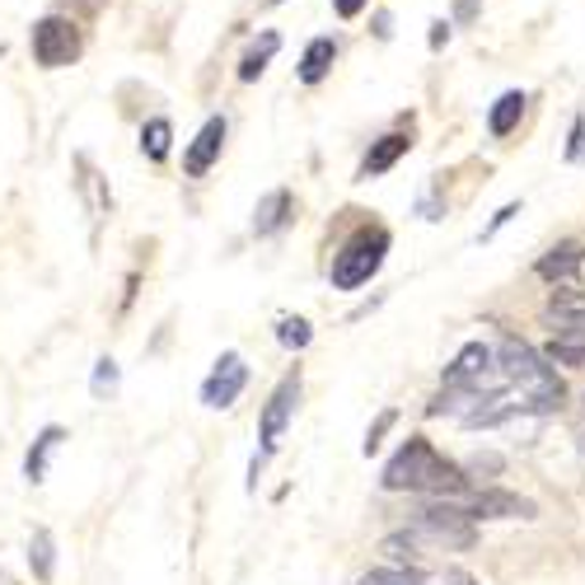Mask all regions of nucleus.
Instances as JSON below:
<instances>
[{
  "label": "nucleus",
  "mask_w": 585,
  "mask_h": 585,
  "mask_svg": "<svg viewBox=\"0 0 585 585\" xmlns=\"http://www.w3.org/2000/svg\"><path fill=\"white\" fill-rule=\"evenodd\" d=\"M384 492H413V496H469L473 477L464 464L446 459L427 436H407L398 454L384 464Z\"/></svg>",
  "instance_id": "1"
},
{
  "label": "nucleus",
  "mask_w": 585,
  "mask_h": 585,
  "mask_svg": "<svg viewBox=\"0 0 585 585\" xmlns=\"http://www.w3.org/2000/svg\"><path fill=\"white\" fill-rule=\"evenodd\" d=\"M496 361H502V370H506V380L520 389V398H525V407L535 417H548V413H558V407L566 403V389H562V380H558V370H553V361L543 357V351H535L529 342H520V338H506L496 342Z\"/></svg>",
  "instance_id": "2"
},
{
  "label": "nucleus",
  "mask_w": 585,
  "mask_h": 585,
  "mask_svg": "<svg viewBox=\"0 0 585 585\" xmlns=\"http://www.w3.org/2000/svg\"><path fill=\"white\" fill-rule=\"evenodd\" d=\"M413 535L427 548H446V553H469L477 543V520L469 516L454 496H431L413 516Z\"/></svg>",
  "instance_id": "3"
},
{
  "label": "nucleus",
  "mask_w": 585,
  "mask_h": 585,
  "mask_svg": "<svg viewBox=\"0 0 585 585\" xmlns=\"http://www.w3.org/2000/svg\"><path fill=\"white\" fill-rule=\"evenodd\" d=\"M389 229H361V235H351L338 254H333V291H357L365 286L370 277H375L384 268V254H389Z\"/></svg>",
  "instance_id": "4"
},
{
  "label": "nucleus",
  "mask_w": 585,
  "mask_h": 585,
  "mask_svg": "<svg viewBox=\"0 0 585 585\" xmlns=\"http://www.w3.org/2000/svg\"><path fill=\"white\" fill-rule=\"evenodd\" d=\"M300 389H305L300 370H286V375H281V384L272 389V398L262 403V417H258V450L262 454H277L281 450V436H286V427L295 421V407H300Z\"/></svg>",
  "instance_id": "5"
},
{
  "label": "nucleus",
  "mask_w": 585,
  "mask_h": 585,
  "mask_svg": "<svg viewBox=\"0 0 585 585\" xmlns=\"http://www.w3.org/2000/svg\"><path fill=\"white\" fill-rule=\"evenodd\" d=\"M33 57H38V66L47 70H61L80 57V33L70 20H61V14H47V20L33 24Z\"/></svg>",
  "instance_id": "6"
},
{
  "label": "nucleus",
  "mask_w": 585,
  "mask_h": 585,
  "mask_svg": "<svg viewBox=\"0 0 585 585\" xmlns=\"http://www.w3.org/2000/svg\"><path fill=\"white\" fill-rule=\"evenodd\" d=\"M244 389H248V361L239 357V351H221L216 365H211V375L202 380V407L225 413V407L239 403Z\"/></svg>",
  "instance_id": "7"
},
{
  "label": "nucleus",
  "mask_w": 585,
  "mask_h": 585,
  "mask_svg": "<svg viewBox=\"0 0 585 585\" xmlns=\"http://www.w3.org/2000/svg\"><path fill=\"white\" fill-rule=\"evenodd\" d=\"M459 506L469 510L473 520H535L539 506L520 492H502V487H483V492H469V496H454Z\"/></svg>",
  "instance_id": "8"
},
{
  "label": "nucleus",
  "mask_w": 585,
  "mask_h": 585,
  "mask_svg": "<svg viewBox=\"0 0 585 585\" xmlns=\"http://www.w3.org/2000/svg\"><path fill=\"white\" fill-rule=\"evenodd\" d=\"M221 150H225V117H206L202 132L192 136V146L183 155V173L188 179H202V173L221 159Z\"/></svg>",
  "instance_id": "9"
},
{
  "label": "nucleus",
  "mask_w": 585,
  "mask_h": 585,
  "mask_svg": "<svg viewBox=\"0 0 585 585\" xmlns=\"http://www.w3.org/2000/svg\"><path fill=\"white\" fill-rule=\"evenodd\" d=\"M407 150H413V136H403V132H389V136H380L375 146L365 150V159H361V179H380V173H389V169H394Z\"/></svg>",
  "instance_id": "10"
},
{
  "label": "nucleus",
  "mask_w": 585,
  "mask_h": 585,
  "mask_svg": "<svg viewBox=\"0 0 585 585\" xmlns=\"http://www.w3.org/2000/svg\"><path fill=\"white\" fill-rule=\"evenodd\" d=\"M61 440H66V427H57V421L33 436V446H29V454H24V477H29L33 487H38L43 477H47V464H52V454L61 450Z\"/></svg>",
  "instance_id": "11"
},
{
  "label": "nucleus",
  "mask_w": 585,
  "mask_h": 585,
  "mask_svg": "<svg viewBox=\"0 0 585 585\" xmlns=\"http://www.w3.org/2000/svg\"><path fill=\"white\" fill-rule=\"evenodd\" d=\"M291 211H295L291 192L286 188H272L268 198L258 202V211H254V235L262 239V235H277V229H286L291 225Z\"/></svg>",
  "instance_id": "12"
},
{
  "label": "nucleus",
  "mask_w": 585,
  "mask_h": 585,
  "mask_svg": "<svg viewBox=\"0 0 585 585\" xmlns=\"http://www.w3.org/2000/svg\"><path fill=\"white\" fill-rule=\"evenodd\" d=\"M581 268H585V248L566 239V244H558V248H548L535 272H539L543 281H566V277L581 272Z\"/></svg>",
  "instance_id": "13"
},
{
  "label": "nucleus",
  "mask_w": 585,
  "mask_h": 585,
  "mask_svg": "<svg viewBox=\"0 0 585 585\" xmlns=\"http://www.w3.org/2000/svg\"><path fill=\"white\" fill-rule=\"evenodd\" d=\"M520 117H525V94H520V90H506V94L487 109V132L502 140V136H510V132L520 127Z\"/></svg>",
  "instance_id": "14"
},
{
  "label": "nucleus",
  "mask_w": 585,
  "mask_h": 585,
  "mask_svg": "<svg viewBox=\"0 0 585 585\" xmlns=\"http://www.w3.org/2000/svg\"><path fill=\"white\" fill-rule=\"evenodd\" d=\"M333 61H338V43L333 38H314L305 47V57H300V80L305 85H318L333 70Z\"/></svg>",
  "instance_id": "15"
},
{
  "label": "nucleus",
  "mask_w": 585,
  "mask_h": 585,
  "mask_svg": "<svg viewBox=\"0 0 585 585\" xmlns=\"http://www.w3.org/2000/svg\"><path fill=\"white\" fill-rule=\"evenodd\" d=\"M29 566H33V576H38L43 585L57 576V539H52V529H33V539H29Z\"/></svg>",
  "instance_id": "16"
},
{
  "label": "nucleus",
  "mask_w": 585,
  "mask_h": 585,
  "mask_svg": "<svg viewBox=\"0 0 585 585\" xmlns=\"http://www.w3.org/2000/svg\"><path fill=\"white\" fill-rule=\"evenodd\" d=\"M277 47H281L277 33H262V38L244 52V61H239V80H244V85H254V80L262 76V70H268V61L277 57Z\"/></svg>",
  "instance_id": "17"
},
{
  "label": "nucleus",
  "mask_w": 585,
  "mask_h": 585,
  "mask_svg": "<svg viewBox=\"0 0 585 585\" xmlns=\"http://www.w3.org/2000/svg\"><path fill=\"white\" fill-rule=\"evenodd\" d=\"M277 342L286 347V351H305V347L314 342L310 318H305V314H281V318H277Z\"/></svg>",
  "instance_id": "18"
},
{
  "label": "nucleus",
  "mask_w": 585,
  "mask_h": 585,
  "mask_svg": "<svg viewBox=\"0 0 585 585\" xmlns=\"http://www.w3.org/2000/svg\"><path fill=\"white\" fill-rule=\"evenodd\" d=\"M421 548H427V543H421V539L413 535V529H403V535H389V539L380 543V553H384L389 562H398V566H417Z\"/></svg>",
  "instance_id": "19"
},
{
  "label": "nucleus",
  "mask_w": 585,
  "mask_h": 585,
  "mask_svg": "<svg viewBox=\"0 0 585 585\" xmlns=\"http://www.w3.org/2000/svg\"><path fill=\"white\" fill-rule=\"evenodd\" d=\"M117 389H122V365L113 357H99L94 361V375H90V394L99 403H109V398H117Z\"/></svg>",
  "instance_id": "20"
},
{
  "label": "nucleus",
  "mask_w": 585,
  "mask_h": 585,
  "mask_svg": "<svg viewBox=\"0 0 585 585\" xmlns=\"http://www.w3.org/2000/svg\"><path fill=\"white\" fill-rule=\"evenodd\" d=\"M543 324L553 328V338L585 342V314L581 310H543Z\"/></svg>",
  "instance_id": "21"
},
{
  "label": "nucleus",
  "mask_w": 585,
  "mask_h": 585,
  "mask_svg": "<svg viewBox=\"0 0 585 585\" xmlns=\"http://www.w3.org/2000/svg\"><path fill=\"white\" fill-rule=\"evenodd\" d=\"M169 140H173L169 117H150L146 127H140V150H146V159H155V165L169 155Z\"/></svg>",
  "instance_id": "22"
},
{
  "label": "nucleus",
  "mask_w": 585,
  "mask_h": 585,
  "mask_svg": "<svg viewBox=\"0 0 585 585\" xmlns=\"http://www.w3.org/2000/svg\"><path fill=\"white\" fill-rule=\"evenodd\" d=\"M357 585H427V576L417 572V566H375V572H365Z\"/></svg>",
  "instance_id": "23"
},
{
  "label": "nucleus",
  "mask_w": 585,
  "mask_h": 585,
  "mask_svg": "<svg viewBox=\"0 0 585 585\" xmlns=\"http://www.w3.org/2000/svg\"><path fill=\"white\" fill-rule=\"evenodd\" d=\"M543 357L553 365H566V370H585V342H566V338H553L543 347Z\"/></svg>",
  "instance_id": "24"
},
{
  "label": "nucleus",
  "mask_w": 585,
  "mask_h": 585,
  "mask_svg": "<svg viewBox=\"0 0 585 585\" xmlns=\"http://www.w3.org/2000/svg\"><path fill=\"white\" fill-rule=\"evenodd\" d=\"M394 421H398V413H394V407H384V413L375 417V427H370V431H365V440H361V454H365V459L380 450V440H384V431L394 427Z\"/></svg>",
  "instance_id": "25"
},
{
  "label": "nucleus",
  "mask_w": 585,
  "mask_h": 585,
  "mask_svg": "<svg viewBox=\"0 0 585 585\" xmlns=\"http://www.w3.org/2000/svg\"><path fill=\"white\" fill-rule=\"evenodd\" d=\"M464 469H469L473 483H483V473H487V477H492V473H502V469H506V459H502V454H473Z\"/></svg>",
  "instance_id": "26"
},
{
  "label": "nucleus",
  "mask_w": 585,
  "mask_h": 585,
  "mask_svg": "<svg viewBox=\"0 0 585 585\" xmlns=\"http://www.w3.org/2000/svg\"><path fill=\"white\" fill-rule=\"evenodd\" d=\"M566 159L572 165H585V117L576 113V122H572V140H566Z\"/></svg>",
  "instance_id": "27"
},
{
  "label": "nucleus",
  "mask_w": 585,
  "mask_h": 585,
  "mask_svg": "<svg viewBox=\"0 0 585 585\" xmlns=\"http://www.w3.org/2000/svg\"><path fill=\"white\" fill-rule=\"evenodd\" d=\"M483 14V0H454V20L459 24H473Z\"/></svg>",
  "instance_id": "28"
},
{
  "label": "nucleus",
  "mask_w": 585,
  "mask_h": 585,
  "mask_svg": "<svg viewBox=\"0 0 585 585\" xmlns=\"http://www.w3.org/2000/svg\"><path fill=\"white\" fill-rule=\"evenodd\" d=\"M431 585H477V581L464 572V566H450V572H440Z\"/></svg>",
  "instance_id": "29"
},
{
  "label": "nucleus",
  "mask_w": 585,
  "mask_h": 585,
  "mask_svg": "<svg viewBox=\"0 0 585 585\" xmlns=\"http://www.w3.org/2000/svg\"><path fill=\"white\" fill-rule=\"evenodd\" d=\"M510 216H520V206H516V202H510V206H502V211H496V216H492V225L483 229V239H492V235H496V229H502V225H506Z\"/></svg>",
  "instance_id": "30"
},
{
  "label": "nucleus",
  "mask_w": 585,
  "mask_h": 585,
  "mask_svg": "<svg viewBox=\"0 0 585 585\" xmlns=\"http://www.w3.org/2000/svg\"><path fill=\"white\" fill-rule=\"evenodd\" d=\"M333 10H338L342 20H357V14L365 10V0H333Z\"/></svg>",
  "instance_id": "31"
},
{
  "label": "nucleus",
  "mask_w": 585,
  "mask_h": 585,
  "mask_svg": "<svg viewBox=\"0 0 585 585\" xmlns=\"http://www.w3.org/2000/svg\"><path fill=\"white\" fill-rule=\"evenodd\" d=\"M440 43H450V24H431V47Z\"/></svg>",
  "instance_id": "32"
},
{
  "label": "nucleus",
  "mask_w": 585,
  "mask_h": 585,
  "mask_svg": "<svg viewBox=\"0 0 585 585\" xmlns=\"http://www.w3.org/2000/svg\"><path fill=\"white\" fill-rule=\"evenodd\" d=\"M389 24H394V20H389V14L380 10V14H375V38H389V33H394V29H389Z\"/></svg>",
  "instance_id": "33"
},
{
  "label": "nucleus",
  "mask_w": 585,
  "mask_h": 585,
  "mask_svg": "<svg viewBox=\"0 0 585 585\" xmlns=\"http://www.w3.org/2000/svg\"><path fill=\"white\" fill-rule=\"evenodd\" d=\"M0 585H20V581H14V576L5 572V566H0Z\"/></svg>",
  "instance_id": "34"
},
{
  "label": "nucleus",
  "mask_w": 585,
  "mask_h": 585,
  "mask_svg": "<svg viewBox=\"0 0 585 585\" xmlns=\"http://www.w3.org/2000/svg\"><path fill=\"white\" fill-rule=\"evenodd\" d=\"M0 57H5V43H0Z\"/></svg>",
  "instance_id": "35"
}]
</instances>
